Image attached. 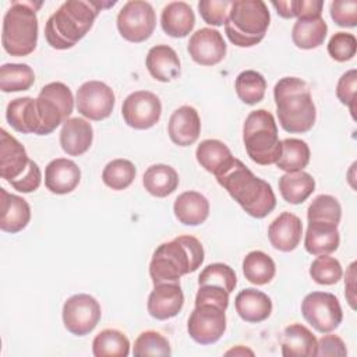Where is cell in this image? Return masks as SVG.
<instances>
[{
  "instance_id": "2e32d148",
  "label": "cell",
  "mask_w": 357,
  "mask_h": 357,
  "mask_svg": "<svg viewBox=\"0 0 357 357\" xmlns=\"http://www.w3.org/2000/svg\"><path fill=\"white\" fill-rule=\"evenodd\" d=\"M184 305V294L180 282L153 284L146 303L148 312L152 318L165 321L176 317Z\"/></svg>"
},
{
  "instance_id": "1f68e13d",
  "label": "cell",
  "mask_w": 357,
  "mask_h": 357,
  "mask_svg": "<svg viewBox=\"0 0 357 357\" xmlns=\"http://www.w3.org/2000/svg\"><path fill=\"white\" fill-rule=\"evenodd\" d=\"M144 188L156 198H165L178 187V174L174 167L163 163L149 166L142 177Z\"/></svg>"
},
{
  "instance_id": "836d02e7",
  "label": "cell",
  "mask_w": 357,
  "mask_h": 357,
  "mask_svg": "<svg viewBox=\"0 0 357 357\" xmlns=\"http://www.w3.org/2000/svg\"><path fill=\"white\" fill-rule=\"evenodd\" d=\"M243 273L248 282L257 286L269 283L275 273L276 265L273 259L264 251L255 250L248 252L243 259Z\"/></svg>"
},
{
  "instance_id": "f907efd6",
  "label": "cell",
  "mask_w": 357,
  "mask_h": 357,
  "mask_svg": "<svg viewBox=\"0 0 357 357\" xmlns=\"http://www.w3.org/2000/svg\"><path fill=\"white\" fill-rule=\"evenodd\" d=\"M40 183H42V172H40L38 163L33 160L29 162L28 169L25 170V173L21 177L10 181L11 187L14 190H17L20 192H25V194L36 191L39 188Z\"/></svg>"
},
{
  "instance_id": "277c9868",
  "label": "cell",
  "mask_w": 357,
  "mask_h": 357,
  "mask_svg": "<svg viewBox=\"0 0 357 357\" xmlns=\"http://www.w3.org/2000/svg\"><path fill=\"white\" fill-rule=\"evenodd\" d=\"M276 113L280 127L291 134H303L312 128L317 109L305 81L283 77L273 88Z\"/></svg>"
},
{
  "instance_id": "bcb514c9",
  "label": "cell",
  "mask_w": 357,
  "mask_h": 357,
  "mask_svg": "<svg viewBox=\"0 0 357 357\" xmlns=\"http://www.w3.org/2000/svg\"><path fill=\"white\" fill-rule=\"evenodd\" d=\"M231 1L230 0H201L198 3V11L202 20L213 26L225 25Z\"/></svg>"
},
{
  "instance_id": "d590c367",
  "label": "cell",
  "mask_w": 357,
  "mask_h": 357,
  "mask_svg": "<svg viewBox=\"0 0 357 357\" xmlns=\"http://www.w3.org/2000/svg\"><path fill=\"white\" fill-rule=\"evenodd\" d=\"M92 353L95 357H127L130 340L117 329H103L92 342Z\"/></svg>"
},
{
  "instance_id": "b9f144b4",
  "label": "cell",
  "mask_w": 357,
  "mask_h": 357,
  "mask_svg": "<svg viewBox=\"0 0 357 357\" xmlns=\"http://www.w3.org/2000/svg\"><path fill=\"white\" fill-rule=\"evenodd\" d=\"M343 271L340 262L329 255H317L310 266V276L318 284L331 286L342 279Z\"/></svg>"
},
{
  "instance_id": "44dd1931",
  "label": "cell",
  "mask_w": 357,
  "mask_h": 357,
  "mask_svg": "<svg viewBox=\"0 0 357 357\" xmlns=\"http://www.w3.org/2000/svg\"><path fill=\"white\" fill-rule=\"evenodd\" d=\"M0 229L6 233H18L25 229L31 220V206L20 195L10 194L0 188Z\"/></svg>"
},
{
  "instance_id": "ac0fdd59",
  "label": "cell",
  "mask_w": 357,
  "mask_h": 357,
  "mask_svg": "<svg viewBox=\"0 0 357 357\" xmlns=\"http://www.w3.org/2000/svg\"><path fill=\"white\" fill-rule=\"evenodd\" d=\"M167 134L178 146L192 145L201 134V120L198 112L188 105L177 107L167 123Z\"/></svg>"
},
{
  "instance_id": "8992f818",
  "label": "cell",
  "mask_w": 357,
  "mask_h": 357,
  "mask_svg": "<svg viewBox=\"0 0 357 357\" xmlns=\"http://www.w3.org/2000/svg\"><path fill=\"white\" fill-rule=\"evenodd\" d=\"M269 22L271 14L262 0H234L225 22V32L233 45L251 47L264 39Z\"/></svg>"
},
{
  "instance_id": "60d3db41",
  "label": "cell",
  "mask_w": 357,
  "mask_h": 357,
  "mask_svg": "<svg viewBox=\"0 0 357 357\" xmlns=\"http://www.w3.org/2000/svg\"><path fill=\"white\" fill-rule=\"evenodd\" d=\"M202 284H213L225 289L226 291L231 293L237 284V276L233 268L226 264L215 262L206 265L199 276H198V286Z\"/></svg>"
},
{
  "instance_id": "f6af8a7d",
  "label": "cell",
  "mask_w": 357,
  "mask_h": 357,
  "mask_svg": "<svg viewBox=\"0 0 357 357\" xmlns=\"http://www.w3.org/2000/svg\"><path fill=\"white\" fill-rule=\"evenodd\" d=\"M357 50V39L349 32H336L328 42V53L336 61L351 60Z\"/></svg>"
},
{
  "instance_id": "9c48e42d",
  "label": "cell",
  "mask_w": 357,
  "mask_h": 357,
  "mask_svg": "<svg viewBox=\"0 0 357 357\" xmlns=\"http://www.w3.org/2000/svg\"><path fill=\"white\" fill-rule=\"evenodd\" d=\"M156 26V14L148 1L130 0L117 14V29L120 35L134 43L151 38Z\"/></svg>"
},
{
  "instance_id": "8d00e7d4",
  "label": "cell",
  "mask_w": 357,
  "mask_h": 357,
  "mask_svg": "<svg viewBox=\"0 0 357 357\" xmlns=\"http://www.w3.org/2000/svg\"><path fill=\"white\" fill-rule=\"evenodd\" d=\"M35 82L33 70L22 63H6L0 67V89L20 92L29 89Z\"/></svg>"
},
{
  "instance_id": "5b68a950",
  "label": "cell",
  "mask_w": 357,
  "mask_h": 357,
  "mask_svg": "<svg viewBox=\"0 0 357 357\" xmlns=\"http://www.w3.org/2000/svg\"><path fill=\"white\" fill-rule=\"evenodd\" d=\"M42 1H11L3 17L1 45L3 49L15 57L28 56L38 43L36 11Z\"/></svg>"
},
{
  "instance_id": "f5cc1de1",
  "label": "cell",
  "mask_w": 357,
  "mask_h": 357,
  "mask_svg": "<svg viewBox=\"0 0 357 357\" xmlns=\"http://www.w3.org/2000/svg\"><path fill=\"white\" fill-rule=\"evenodd\" d=\"M354 279H356V262H351L349 266V271L346 272V298L351 308H356V287H354Z\"/></svg>"
},
{
  "instance_id": "cb8c5ba5",
  "label": "cell",
  "mask_w": 357,
  "mask_h": 357,
  "mask_svg": "<svg viewBox=\"0 0 357 357\" xmlns=\"http://www.w3.org/2000/svg\"><path fill=\"white\" fill-rule=\"evenodd\" d=\"M234 307L243 321L258 324L269 318L272 312V300L264 291L248 287L236 296Z\"/></svg>"
},
{
  "instance_id": "7a4b0ae2",
  "label": "cell",
  "mask_w": 357,
  "mask_h": 357,
  "mask_svg": "<svg viewBox=\"0 0 357 357\" xmlns=\"http://www.w3.org/2000/svg\"><path fill=\"white\" fill-rule=\"evenodd\" d=\"M216 180L252 218L262 219L276 206V197L271 184L257 177L240 159L234 158L233 163L216 176Z\"/></svg>"
},
{
  "instance_id": "8fae6325",
  "label": "cell",
  "mask_w": 357,
  "mask_h": 357,
  "mask_svg": "<svg viewBox=\"0 0 357 357\" xmlns=\"http://www.w3.org/2000/svg\"><path fill=\"white\" fill-rule=\"evenodd\" d=\"M102 317L100 304L89 294L79 293L68 297L63 305V324L75 336L91 333Z\"/></svg>"
},
{
  "instance_id": "e0dca14e",
  "label": "cell",
  "mask_w": 357,
  "mask_h": 357,
  "mask_svg": "<svg viewBox=\"0 0 357 357\" xmlns=\"http://www.w3.org/2000/svg\"><path fill=\"white\" fill-rule=\"evenodd\" d=\"M31 159L24 145L1 128L0 134V176L8 183L21 177L29 166Z\"/></svg>"
},
{
  "instance_id": "3957f363",
  "label": "cell",
  "mask_w": 357,
  "mask_h": 357,
  "mask_svg": "<svg viewBox=\"0 0 357 357\" xmlns=\"http://www.w3.org/2000/svg\"><path fill=\"white\" fill-rule=\"evenodd\" d=\"M205 252L194 236H178L162 243L149 262V276L153 284L180 282V278L195 272L204 262Z\"/></svg>"
},
{
  "instance_id": "83f0119b",
  "label": "cell",
  "mask_w": 357,
  "mask_h": 357,
  "mask_svg": "<svg viewBox=\"0 0 357 357\" xmlns=\"http://www.w3.org/2000/svg\"><path fill=\"white\" fill-rule=\"evenodd\" d=\"M282 356L284 357H314L317 356L318 340L312 332L301 325L291 324L284 328L280 340Z\"/></svg>"
},
{
  "instance_id": "7dc6e473",
  "label": "cell",
  "mask_w": 357,
  "mask_h": 357,
  "mask_svg": "<svg viewBox=\"0 0 357 357\" xmlns=\"http://www.w3.org/2000/svg\"><path fill=\"white\" fill-rule=\"evenodd\" d=\"M356 88H357V71L354 68L342 74L336 85L337 99L350 109V113L354 116L356 112Z\"/></svg>"
},
{
  "instance_id": "ffe728a7",
  "label": "cell",
  "mask_w": 357,
  "mask_h": 357,
  "mask_svg": "<svg viewBox=\"0 0 357 357\" xmlns=\"http://www.w3.org/2000/svg\"><path fill=\"white\" fill-rule=\"evenodd\" d=\"M81 170L78 165L67 158H57L45 169V185L53 194H68L79 184Z\"/></svg>"
},
{
  "instance_id": "4316f807",
  "label": "cell",
  "mask_w": 357,
  "mask_h": 357,
  "mask_svg": "<svg viewBox=\"0 0 357 357\" xmlns=\"http://www.w3.org/2000/svg\"><path fill=\"white\" fill-rule=\"evenodd\" d=\"M340 233L337 226L322 222H308L304 248L311 255H329L337 250Z\"/></svg>"
},
{
  "instance_id": "52a82bcc",
  "label": "cell",
  "mask_w": 357,
  "mask_h": 357,
  "mask_svg": "<svg viewBox=\"0 0 357 357\" xmlns=\"http://www.w3.org/2000/svg\"><path fill=\"white\" fill-rule=\"evenodd\" d=\"M243 142L252 162L262 166L275 165L282 152V141L273 114L265 109L252 110L243 126Z\"/></svg>"
},
{
  "instance_id": "7c38bea8",
  "label": "cell",
  "mask_w": 357,
  "mask_h": 357,
  "mask_svg": "<svg viewBox=\"0 0 357 357\" xmlns=\"http://www.w3.org/2000/svg\"><path fill=\"white\" fill-rule=\"evenodd\" d=\"M226 310L215 304H198L188 318L190 337L199 344L216 343L226 331Z\"/></svg>"
},
{
  "instance_id": "f546056e",
  "label": "cell",
  "mask_w": 357,
  "mask_h": 357,
  "mask_svg": "<svg viewBox=\"0 0 357 357\" xmlns=\"http://www.w3.org/2000/svg\"><path fill=\"white\" fill-rule=\"evenodd\" d=\"M195 156L201 167L215 177L222 174L234 160L229 146L219 139H204L197 146Z\"/></svg>"
},
{
  "instance_id": "6da1fadb",
  "label": "cell",
  "mask_w": 357,
  "mask_h": 357,
  "mask_svg": "<svg viewBox=\"0 0 357 357\" xmlns=\"http://www.w3.org/2000/svg\"><path fill=\"white\" fill-rule=\"evenodd\" d=\"M116 1H89L67 0L46 21V42L57 50H66L75 46L92 28L95 18L102 8L114 6Z\"/></svg>"
},
{
  "instance_id": "4dcf8cb0",
  "label": "cell",
  "mask_w": 357,
  "mask_h": 357,
  "mask_svg": "<svg viewBox=\"0 0 357 357\" xmlns=\"http://www.w3.org/2000/svg\"><path fill=\"white\" fill-rule=\"evenodd\" d=\"M328 25L322 15L297 18L291 29L293 43L300 49H315L324 43Z\"/></svg>"
},
{
  "instance_id": "484cf974",
  "label": "cell",
  "mask_w": 357,
  "mask_h": 357,
  "mask_svg": "<svg viewBox=\"0 0 357 357\" xmlns=\"http://www.w3.org/2000/svg\"><path fill=\"white\" fill-rule=\"evenodd\" d=\"M173 212L180 223L198 226L209 216V201L198 191H184L174 199Z\"/></svg>"
},
{
  "instance_id": "7402d4cb",
  "label": "cell",
  "mask_w": 357,
  "mask_h": 357,
  "mask_svg": "<svg viewBox=\"0 0 357 357\" xmlns=\"http://www.w3.org/2000/svg\"><path fill=\"white\" fill-rule=\"evenodd\" d=\"M93 141V128L89 121L81 117H70L63 123L60 131L61 149L70 156L85 153Z\"/></svg>"
},
{
  "instance_id": "74e56055",
  "label": "cell",
  "mask_w": 357,
  "mask_h": 357,
  "mask_svg": "<svg viewBox=\"0 0 357 357\" xmlns=\"http://www.w3.org/2000/svg\"><path fill=\"white\" fill-rule=\"evenodd\" d=\"M234 88L241 102H244L245 105H255L261 102L265 96L266 79L258 71L245 70L237 75Z\"/></svg>"
},
{
  "instance_id": "ba28073f",
  "label": "cell",
  "mask_w": 357,
  "mask_h": 357,
  "mask_svg": "<svg viewBox=\"0 0 357 357\" xmlns=\"http://www.w3.org/2000/svg\"><path fill=\"white\" fill-rule=\"evenodd\" d=\"M73 109L74 96L66 84H46L36 98V110L39 116L38 135H47L53 132L70 117Z\"/></svg>"
},
{
  "instance_id": "c3c4849f",
  "label": "cell",
  "mask_w": 357,
  "mask_h": 357,
  "mask_svg": "<svg viewBox=\"0 0 357 357\" xmlns=\"http://www.w3.org/2000/svg\"><path fill=\"white\" fill-rule=\"evenodd\" d=\"M331 17L339 26L353 28L357 25V1L335 0L331 3Z\"/></svg>"
},
{
  "instance_id": "f35d334b",
  "label": "cell",
  "mask_w": 357,
  "mask_h": 357,
  "mask_svg": "<svg viewBox=\"0 0 357 357\" xmlns=\"http://www.w3.org/2000/svg\"><path fill=\"white\" fill-rule=\"evenodd\" d=\"M137 174L135 166L131 160L128 159H113L110 160L103 172H102V180L103 183L116 191L126 190L127 187L131 185Z\"/></svg>"
},
{
  "instance_id": "4fadbf2b",
  "label": "cell",
  "mask_w": 357,
  "mask_h": 357,
  "mask_svg": "<svg viewBox=\"0 0 357 357\" xmlns=\"http://www.w3.org/2000/svg\"><path fill=\"white\" fill-rule=\"evenodd\" d=\"M77 110L84 117L100 121L113 112L116 98L113 89L102 81H86L77 91Z\"/></svg>"
},
{
  "instance_id": "e575fe53",
  "label": "cell",
  "mask_w": 357,
  "mask_h": 357,
  "mask_svg": "<svg viewBox=\"0 0 357 357\" xmlns=\"http://www.w3.org/2000/svg\"><path fill=\"white\" fill-rule=\"evenodd\" d=\"M310 146L305 141L298 138H286L282 141V152L275 163L286 173L300 172L310 163Z\"/></svg>"
},
{
  "instance_id": "f1b7e54d",
  "label": "cell",
  "mask_w": 357,
  "mask_h": 357,
  "mask_svg": "<svg viewBox=\"0 0 357 357\" xmlns=\"http://www.w3.org/2000/svg\"><path fill=\"white\" fill-rule=\"evenodd\" d=\"M7 123L18 132L38 134L39 116L36 110V99L29 96L13 99L6 109Z\"/></svg>"
},
{
  "instance_id": "681fc988",
  "label": "cell",
  "mask_w": 357,
  "mask_h": 357,
  "mask_svg": "<svg viewBox=\"0 0 357 357\" xmlns=\"http://www.w3.org/2000/svg\"><path fill=\"white\" fill-rule=\"evenodd\" d=\"M229 291L219 286L213 284H202L198 286V291L195 294V305L198 304H215L223 310L229 307Z\"/></svg>"
},
{
  "instance_id": "ab89813d",
  "label": "cell",
  "mask_w": 357,
  "mask_h": 357,
  "mask_svg": "<svg viewBox=\"0 0 357 357\" xmlns=\"http://www.w3.org/2000/svg\"><path fill=\"white\" fill-rule=\"evenodd\" d=\"M342 218V206L339 201L329 195L321 194L312 199L307 209L308 222H322L337 226Z\"/></svg>"
},
{
  "instance_id": "603a6c76",
  "label": "cell",
  "mask_w": 357,
  "mask_h": 357,
  "mask_svg": "<svg viewBox=\"0 0 357 357\" xmlns=\"http://www.w3.org/2000/svg\"><path fill=\"white\" fill-rule=\"evenodd\" d=\"M145 66L152 78L169 82L180 75V59L169 45H156L148 50Z\"/></svg>"
},
{
  "instance_id": "5bb4252c",
  "label": "cell",
  "mask_w": 357,
  "mask_h": 357,
  "mask_svg": "<svg viewBox=\"0 0 357 357\" xmlns=\"http://www.w3.org/2000/svg\"><path fill=\"white\" fill-rule=\"evenodd\" d=\"M162 114L160 99L149 91H135L130 93L121 106V116L127 126L135 130L153 127Z\"/></svg>"
},
{
  "instance_id": "816d5d0a",
  "label": "cell",
  "mask_w": 357,
  "mask_h": 357,
  "mask_svg": "<svg viewBox=\"0 0 357 357\" xmlns=\"http://www.w3.org/2000/svg\"><path fill=\"white\" fill-rule=\"evenodd\" d=\"M347 349L344 342L336 335H325L318 340L317 356H331V357H344Z\"/></svg>"
},
{
  "instance_id": "db71d44e",
  "label": "cell",
  "mask_w": 357,
  "mask_h": 357,
  "mask_svg": "<svg viewBox=\"0 0 357 357\" xmlns=\"http://www.w3.org/2000/svg\"><path fill=\"white\" fill-rule=\"evenodd\" d=\"M231 354H233V356H245V354L254 356V351H251L250 349H245V347H243V346H237V347H234V349L226 351V356H231Z\"/></svg>"
},
{
  "instance_id": "ee69618b",
  "label": "cell",
  "mask_w": 357,
  "mask_h": 357,
  "mask_svg": "<svg viewBox=\"0 0 357 357\" xmlns=\"http://www.w3.org/2000/svg\"><path fill=\"white\" fill-rule=\"evenodd\" d=\"M276 13L283 18H303L319 17L322 14L324 1L321 0H290V1H272Z\"/></svg>"
},
{
  "instance_id": "d6986e66",
  "label": "cell",
  "mask_w": 357,
  "mask_h": 357,
  "mask_svg": "<svg viewBox=\"0 0 357 357\" xmlns=\"http://www.w3.org/2000/svg\"><path fill=\"white\" fill-rule=\"evenodd\" d=\"M301 219L291 212H282L268 227V238L272 247L282 252L296 250L301 241Z\"/></svg>"
},
{
  "instance_id": "30bf717a",
  "label": "cell",
  "mask_w": 357,
  "mask_h": 357,
  "mask_svg": "<svg viewBox=\"0 0 357 357\" xmlns=\"http://www.w3.org/2000/svg\"><path fill=\"white\" fill-rule=\"evenodd\" d=\"M301 314L304 319L321 333L335 331L343 319L337 297L328 291L308 293L301 303Z\"/></svg>"
},
{
  "instance_id": "d4e9b609",
  "label": "cell",
  "mask_w": 357,
  "mask_h": 357,
  "mask_svg": "<svg viewBox=\"0 0 357 357\" xmlns=\"http://www.w3.org/2000/svg\"><path fill=\"white\" fill-rule=\"evenodd\" d=\"M160 25L169 36L184 38L194 29L195 14L188 3L170 1L162 10Z\"/></svg>"
},
{
  "instance_id": "7bdbcfd3",
  "label": "cell",
  "mask_w": 357,
  "mask_h": 357,
  "mask_svg": "<svg viewBox=\"0 0 357 357\" xmlns=\"http://www.w3.org/2000/svg\"><path fill=\"white\" fill-rule=\"evenodd\" d=\"M132 354L141 356H170L172 347L169 340L156 331H145L134 342Z\"/></svg>"
},
{
  "instance_id": "9a60e30c",
  "label": "cell",
  "mask_w": 357,
  "mask_h": 357,
  "mask_svg": "<svg viewBox=\"0 0 357 357\" xmlns=\"http://www.w3.org/2000/svg\"><path fill=\"white\" fill-rule=\"evenodd\" d=\"M187 50L197 64L215 66L225 59L227 46L219 31L201 28L190 36Z\"/></svg>"
},
{
  "instance_id": "d6a6232c",
  "label": "cell",
  "mask_w": 357,
  "mask_h": 357,
  "mask_svg": "<svg viewBox=\"0 0 357 357\" xmlns=\"http://www.w3.org/2000/svg\"><path fill=\"white\" fill-rule=\"evenodd\" d=\"M279 191L282 198L293 205L303 204L315 190V180L307 172L284 173L279 177Z\"/></svg>"
}]
</instances>
